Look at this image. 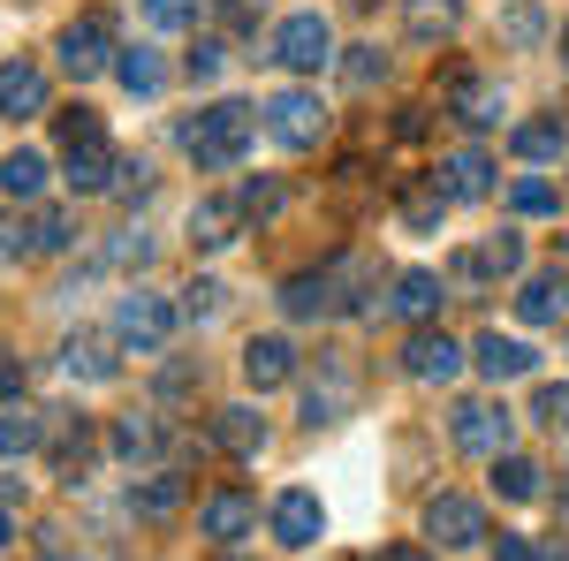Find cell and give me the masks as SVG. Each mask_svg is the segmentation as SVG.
Masks as SVG:
<instances>
[{"mask_svg":"<svg viewBox=\"0 0 569 561\" xmlns=\"http://www.w3.org/2000/svg\"><path fill=\"white\" fill-rule=\"evenodd\" d=\"M251 137H259V107L220 99V107L198 114V122H182V152L198 160V174H228L243 152H251Z\"/></svg>","mask_w":569,"mask_h":561,"instance_id":"obj_1","label":"cell"},{"mask_svg":"<svg viewBox=\"0 0 569 561\" xmlns=\"http://www.w3.org/2000/svg\"><path fill=\"white\" fill-rule=\"evenodd\" d=\"M176 327H182V303L152 297V289H122L114 297V319H107V334L122 349H137V357H160V349L176 342Z\"/></svg>","mask_w":569,"mask_h":561,"instance_id":"obj_2","label":"cell"},{"mask_svg":"<svg viewBox=\"0 0 569 561\" xmlns=\"http://www.w3.org/2000/svg\"><path fill=\"white\" fill-rule=\"evenodd\" d=\"M266 61H281L289 77H319V69H335L342 53H335V23L305 8V16H281L273 23V39H266Z\"/></svg>","mask_w":569,"mask_h":561,"instance_id":"obj_3","label":"cell"},{"mask_svg":"<svg viewBox=\"0 0 569 561\" xmlns=\"http://www.w3.org/2000/svg\"><path fill=\"white\" fill-rule=\"evenodd\" d=\"M53 53H61V69H69L77 84L107 77V69H114V53H122V39H114V16H107V8L77 16V23H69V31L53 39Z\"/></svg>","mask_w":569,"mask_h":561,"instance_id":"obj_4","label":"cell"},{"mask_svg":"<svg viewBox=\"0 0 569 561\" xmlns=\"http://www.w3.org/2000/svg\"><path fill=\"white\" fill-rule=\"evenodd\" d=\"M259 122H266V137H273L281 152H311V144L327 137V107H319V91L289 84V91H273V99L259 107Z\"/></svg>","mask_w":569,"mask_h":561,"instance_id":"obj_5","label":"cell"},{"mask_svg":"<svg viewBox=\"0 0 569 561\" xmlns=\"http://www.w3.org/2000/svg\"><path fill=\"white\" fill-rule=\"evenodd\" d=\"M426 539L440 554H471V547H486V509L471 493H433L426 501Z\"/></svg>","mask_w":569,"mask_h":561,"instance_id":"obj_6","label":"cell"},{"mask_svg":"<svg viewBox=\"0 0 569 561\" xmlns=\"http://www.w3.org/2000/svg\"><path fill=\"white\" fill-rule=\"evenodd\" d=\"M61 168H69V190L77 198H99V190H114V168H122V152L107 144V130H84L61 144Z\"/></svg>","mask_w":569,"mask_h":561,"instance_id":"obj_7","label":"cell"},{"mask_svg":"<svg viewBox=\"0 0 569 561\" xmlns=\"http://www.w3.org/2000/svg\"><path fill=\"white\" fill-rule=\"evenodd\" d=\"M509 440H517V418L501 402H463L456 410V448L463 455H486L493 463V455H509Z\"/></svg>","mask_w":569,"mask_h":561,"instance_id":"obj_8","label":"cell"},{"mask_svg":"<svg viewBox=\"0 0 569 561\" xmlns=\"http://www.w3.org/2000/svg\"><path fill=\"white\" fill-rule=\"evenodd\" d=\"M402 372H410L418 388H448V380L463 372V342H448L440 327H418V334L402 342Z\"/></svg>","mask_w":569,"mask_h":561,"instance_id":"obj_9","label":"cell"},{"mask_svg":"<svg viewBox=\"0 0 569 561\" xmlns=\"http://www.w3.org/2000/svg\"><path fill=\"white\" fill-rule=\"evenodd\" d=\"M448 114H456L463 130H493V122L509 114V99H501V84H493V77L456 69V77H448Z\"/></svg>","mask_w":569,"mask_h":561,"instance_id":"obj_10","label":"cell"},{"mask_svg":"<svg viewBox=\"0 0 569 561\" xmlns=\"http://www.w3.org/2000/svg\"><path fill=\"white\" fill-rule=\"evenodd\" d=\"M198 531H206L213 547H236V539H251V531H259V501H251V493H236V485H220V493L198 501Z\"/></svg>","mask_w":569,"mask_h":561,"instance_id":"obj_11","label":"cell"},{"mask_svg":"<svg viewBox=\"0 0 569 561\" xmlns=\"http://www.w3.org/2000/svg\"><path fill=\"white\" fill-rule=\"evenodd\" d=\"M517 273H525V236H517V228L486 236L479 251L456 259V281H471V289H479V281H517Z\"/></svg>","mask_w":569,"mask_h":561,"instance_id":"obj_12","label":"cell"},{"mask_svg":"<svg viewBox=\"0 0 569 561\" xmlns=\"http://www.w3.org/2000/svg\"><path fill=\"white\" fill-rule=\"evenodd\" d=\"M440 190H448L456 206L493 198V152H486V144H456V152L440 160Z\"/></svg>","mask_w":569,"mask_h":561,"instance_id":"obj_13","label":"cell"},{"mask_svg":"<svg viewBox=\"0 0 569 561\" xmlns=\"http://www.w3.org/2000/svg\"><path fill=\"white\" fill-rule=\"evenodd\" d=\"M281 311H289V319H335V311H342V273H335V266L289 273V281H281Z\"/></svg>","mask_w":569,"mask_h":561,"instance_id":"obj_14","label":"cell"},{"mask_svg":"<svg viewBox=\"0 0 569 561\" xmlns=\"http://www.w3.org/2000/svg\"><path fill=\"white\" fill-rule=\"evenodd\" d=\"M114 334H84V327H77V334H69V342H61V372H69V380H84V388H107V380H114V372H122V357H114Z\"/></svg>","mask_w":569,"mask_h":561,"instance_id":"obj_15","label":"cell"},{"mask_svg":"<svg viewBox=\"0 0 569 561\" xmlns=\"http://www.w3.org/2000/svg\"><path fill=\"white\" fill-rule=\"evenodd\" d=\"M243 380H251V388H289V380H297V342H289V334H251V342H243Z\"/></svg>","mask_w":569,"mask_h":561,"instance_id":"obj_16","label":"cell"},{"mask_svg":"<svg viewBox=\"0 0 569 561\" xmlns=\"http://www.w3.org/2000/svg\"><path fill=\"white\" fill-rule=\"evenodd\" d=\"M471 364H479L486 380L501 388V380H531V364H539V349H531V342H509L501 327H486L479 342H471Z\"/></svg>","mask_w":569,"mask_h":561,"instance_id":"obj_17","label":"cell"},{"mask_svg":"<svg viewBox=\"0 0 569 561\" xmlns=\"http://www.w3.org/2000/svg\"><path fill=\"white\" fill-rule=\"evenodd\" d=\"M182 501H190V478H182V471H144V478H130V517H144V523L182 517Z\"/></svg>","mask_w":569,"mask_h":561,"instance_id":"obj_18","label":"cell"},{"mask_svg":"<svg viewBox=\"0 0 569 561\" xmlns=\"http://www.w3.org/2000/svg\"><path fill=\"white\" fill-rule=\"evenodd\" d=\"M46 107V69H31V61H0V114L8 122H39Z\"/></svg>","mask_w":569,"mask_h":561,"instance_id":"obj_19","label":"cell"},{"mask_svg":"<svg viewBox=\"0 0 569 561\" xmlns=\"http://www.w3.org/2000/svg\"><path fill=\"white\" fill-rule=\"evenodd\" d=\"M319 531H327V509H319V493L289 485V493L273 501V539H281V547H319Z\"/></svg>","mask_w":569,"mask_h":561,"instance_id":"obj_20","label":"cell"},{"mask_svg":"<svg viewBox=\"0 0 569 561\" xmlns=\"http://www.w3.org/2000/svg\"><path fill=\"white\" fill-rule=\"evenodd\" d=\"M243 198H198V206H190V243H198V251H228V243H236V236H243Z\"/></svg>","mask_w":569,"mask_h":561,"instance_id":"obj_21","label":"cell"},{"mask_svg":"<svg viewBox=\"0 0 569 561\" xmlns=\"http://www.w3.org/2000/svg\"><path fill=\"white\" fill-rule=\"evenodd\" d=\"M213 448H228V455H259L266 448V418L251 410V402H228V410H213Z\"/></svg>","mask_w":569,"mask_h":561,"instance_id":"obj_22","label":"cell"},{"mask_svg":"<svg viewBox=\"0 0 569 561\" xmlns=\"http://www.w3.org/2000/svg\"><path fill=\"white\" fill-rule=\"evenodd\" d=\"M46 448V410H23V402H0V463H23Z\"/></svg>","mask_w":569,"mask_h":561,"instance_id":"obj_23","label":"cell"},{"mask_svg":"<svg viewBox=\"0 0 569 561\" xmlns=\"http://www.w3.org/2000/svg\"><path fill=\"white\" fill-rule=\"evenodd\" d=\"M114 84L130 91V99H160V91H168V69H160L152 46H122V53H114Z\"/></svg>","mask_w":569,"mask_h":561,"instance_id":"obj_24","label":"cell"},{"mask_svg":"<svg viewBox=\"0 0 569 561\" xmlns=\"http://www.w3.org/2000/svg\"><path fill=\"white\" fill-rule=\"evenodd\" d=\"M388 311H402V319H440V273H426V266H410V273H395V297Z\"/></svg>","mask_w":569,"mask_h":561,"instance_id":"obj_25","label":"cell"},{"mask_svg":"<svg viewBox=\"0 0 569 561\" xmlns=\"http://www.w3.org/2000/svg\"><path fill=\"white\" fill-rule=\"evenodd\" d=\"M107 448H114V463H130V471H144V463L160 455V418H114V432H107Z\"/></svg>","mask_w":569,"mask_h":561,"instance_id":"obj_26","label":"cell"},{"mask_svg":"<svg viewBox=\"0 0 569 561\" xmlns=\"http://www.w3.org/2000/svg\"><path fill=\"white\" fill-rule=\"evenodd\" d=\"M463 23V0H402V31L418 46H433V39H448Z\"/></svg>","mask_w":569,"mask_h":561,"instance_id":"obj_27","label":"cell"},{"mask_svg":"<svg viewBox=\"0 0 569 561\" xmlns=\"http://www.w3.org/2000/svg\"><path fill=\"white\" fill-rule=\"evenodd\" d=\"M562 303H569L562 273H531L525 289H517V319H525V327H547V319H562Z\"/></svg>","mask_w":569,"mask_h":561,"instance_id":"obj_28","label":"cell"},{"mask_svg":"<svg viewBox=\"0 0 569 561\" xmlns=\"http://www.w3.org/2000/svg\"><path fill=\"white\" fill-rule=\"evenodd\" d=\"M39 190H46V152H23V144H16V152L0 160V198H16V206H31Z\"/></svg>","mask_w":569,"mask_h":561,"instance_id":"obj_29","label":"cell"},{"mask_svg":"<svg viewBox=\"0 0 569 561\" xmlns=\"http://www.w3.org/2000/svg\"><path fill=\"white\" fill-rule=\"evenodd\" d=\"M562 144H569L562 122H517V130H509V152H517V160H531V168L562 160Z\"/></svg>","mask_w":569,"mask_h":561,"instance_id":"obj_30","label":"cell"},{"mask_svg":"<svg viewBox=\"0 0 569 561\" xmlns=\"http://www.w3.org/2000/svg\"><path fill=\"white\" fill-rule=\"evenodd\" d=\"M509 213H517V220H547V213H562V190H555L547 174H517V182H509Z\"/></svg>","mask_w":569,"mask_h":561,"instance_id":"obj_31","label":"cell"},{"mask_svg":"<svg viewBox=\"0 0 569 561\" xmlns=\"http://www.w3.org/2000/svg\"><path fill=\"white\" fill-rule=\"evenodd\" d=\"M448 206H456V198L440 190V174H433V190H410V198H402V228H410V236H433Z\"/></svg>","mask_w":569,"mask_h":561,"instance_id":"obj_32","label":"cell"},{"mask_svg":"<svg viewBox=\"0 0 569 561\" xmlns=\"http://www.w3.org/2000/svg\"><path fill=\"white\" fill-rule=\"evenodd\" d=\"M99 266H114V273H144V266H152V236H144V228H114V243L99 251Z\"/></svg>","mask_w":569,"mask_h":561,"instance_id":"obj_33","label":"cell"},{"mask_svg":"<svg viewBox=\"0 0 569 561\" xmlns=\"http://www.w3.org/2000/svg\"><path fill=\"white\" fill-rule=\"evenodd\" d=\"M335 69H342V84H350V91L388 84V53H380V46H350V53H342Z\"/></svg>","mask_w":569,"mask_h":561,"instance_id":"obj_34","label":"cell"},{"mask_svg":"<svg viewBox=\"0 0 569 561\" xmlns=\"http://www.w3.org/2000/svg\"><path fill=\"white\" fill-rule=\"evenodd\" d=\"M69 243H77V213L39 206V213H31V251H69Z\"/></svg>","mask_w":569,"mask_h":561,"instance_id":"obj_35","label":"cell"},{"mask_svg":"<svg viewBox=\"0 0 569 561\" xmlns=\"http://www.w3.org/2000/svg\"><path fill=\"white\" fill-rule=\"evenodd\" d=\"M493 485L509 501H539V463L531 455H493Z\"/></svg>","mask_w":569,"mask_h":561,"instance_id":"obj_36","label":"cell"},{"mask_svg":"<svg viewBox=\"0 0 569 561\" xmlns=\"http://www.w3.org/2000/svg\"><path fill=\"white\" fill-rule=\"evenodd\" d=\"M501 39L517 46V53H531V46L547 39V16H539V0H517V8L501 16Z\"/></svg>","mask_w":569,"mask_h":561,"instance_id":"obj_37","label":"cell"},{"mask_svg":"<svg viewBox=\"0 0 569 561\" xmlns=\"http://www.w3.org/2000/svg\"><path fill=\"white\" fill-rule=\"evenodd\" d=\"M259 23H266V0H220V39L251 46V39H259Z\"/></svg>","mask_w":569,"mask_h":561,"instance_id":"obj_38","label":"cell"},{"mask_svg":"<svg viewBox=\"0 0 569 561\" xmlns=\"http://www.w3.org/2000/svg\"><path fill=\"white\" fill-rule=\"evenodd\" d=\"M228 46H236V39H198V46H190V61H182V77H190V84H220Z\"/></svg>","mask_w":569,"mask_h":561,"instance_id":"obj_39","label":"cell"},{"mask_svg":"<svg viewBox=\"0 0 569 561\" xmlns=\"http://www.w3.org/2000/svg\"><path fill=\"white\" fill-rule=\"evenodd\" d=\"M220 311H228V289H220V281H190V289H182V319H190V327H206Z\"/></svg>","mask_w":569,"mask_h":561,"instance_id":"obj_40","label":"cell"},{"mask_svg":"<svg viewBox=\"0 0 569 561\" xmlns=\"http://www.w3.org/2000/svg\"><path fill=\"white\" fill-rule=\"evenodd\" d=\"M198 8L206 0H144V23L152 31H198Z\"/></svg>","mask_w":569,"mask_h":561,"instance_id":"obj_41","label":"cell"},{"mask_svg":"<svg viewBox=\"0 0 569 561\" xmlns=\"http://www.w3.org/2000/svg\"><path fill=\"white\" fill-rule=\"evenodd\" d=\"M531 418L539 425H569V380H539L531 388Z\"/></svg>","mask_w":569,"mask_h":561,"instance_id":"obj_42","label":"cell"},{"mask_svg":"<svg viewBox=\"0 0 569 561\" xmlns=\"http://www.w3.org/2000/svg\"><path fill=\"white\" fill-rule=\"evenodd\" d=\"M350 410V388H305V425L319 432V425H335Z\"/></svg>","mask_w":569,"mask_h":561,"instance_id":"obj_43","label":"cell"},{"mask_svg":"<svg viewBox=\"0 0 569 561\" xmlns=\"http://www.w3.org/2000/svg\"><path fill=\"white\" fill-rule=\"evenodd\" d=\"M236 198H243V213H251V220L281 213V182H273V174H251V182H243V190H236Z\"/></svg>","mask_w":569,"mask_h":561,"instance_id":"obj_44","label":"cell"},{"mask_svg":"<svg viewBox=\"0 0 569 561\" xmlns=\"http://www.w3.org/2000/svg\"><path fill=\"white\" fill-rule=\"evenodd\" d=\"M114 198H122V206H144V198H152V168H144V160H122V168H114Z\"/></svg>","mask_w":569,"mask_h":561,"instance_id":"obj_45","label":"cell"},{"mask_svg":"<svg viewBox=\"0 0 569 561\" xmlns=\"http://www.w3.org/2000/svg\"><path fill=\"white\" fill-rule=\"evenodd\" d=\"M493 561H539V547H531L525 531H501V539H493Z\"/></svg>","mask_w":569,"mask_h":561,"instance_id":"obj_46","label":"cell"},{"mask_svg":"<svg viewBox=\"0 0 569 561\" xmlns=\"http://www.w3.org/2000/svg\"><path fill=\"white\" fill-rule=\"evenodd\" d=\"M23 251H31V228H0V273L23 266Z\"/></svg>","mask_w":569,"mask_h":561,"instance_id":"obj_47","label":"cell"},{"mask_svg":"<svg viewBox=\"0 0 569 561\" xmlns=\"http://www.w3.org/2000/svg\"><path fill=\"white\" fill-rule=\"evenodd\" d=\"M84 130H99V114L91 107H77V114H53V137L69 144V137H84Z\"/></svg>","mask_w":569,"mask_h":561,"instance_id":"obj_48","label":"cell"},{"mask_svg":"<svg viewBox=\"0 0 569 561\" xmlns=\"http://www.w3.org/2000/svg\"><path fill=\"white\" fill-rule=\"evenodd\" d=\"M198 380H206L198 364H168V372H160V394H190V388H198Z\"/></svg>","mask_w":569,"mask_h":561,"instance_id":"obj_49","label":"cell"},{"mask_svg":"<svg viewBox=\"0 0 569 561\" xmlns=\"http://www.w3.org/2000/svg\"><path fill=\"white\" fill-rule=\"evenodd\" d=\"M16 394H23V364L0 349V402H16Z\"/></svg>","mask_w":569,"mask_h":561,"instance_id":"obj_50","label":"cell"},{"mask_svg":"<svg viewBox=\"0 0 569 561\" xmlns=\"http://www.w3.org/2000/svg\"><path fill=\"white\" fill-rule=\"evenodd\" d=\"M380 561H433V554H426V547H388Z\"/></svg>","mask_w":569,"mask_h":561,"instance_id":"obj_51","label":"cell"},{"mask_svg":"<svg viewBox=\"0 0 569 561\" xmlns=\"http://www.w3.org/2000/svg\"><path fill=\"white\" fill-rule=\"evenodd\" d=\"M539 561H569V547H539Z\"/></svg>","mask_w":569,"mask_h":561,"instance_id":"obj_52","label":"cell"},{"mask_svg":"<svg viewBox=\"0 0 569 561\" xmlns=\"http://www.w3.org/2000/svg\"><path fill=\"white\" fill-rule=\"evenodd\" d=\"M8 539H16V523H8V509H0V547H8Z\"/></svg>","mask_w":569,"mask_h":561,"instance_id":"obj_53","label":"cell"},{"mask_svg":"<svg viewBox=\"0 0 569 561\" xmlns=\"http://www.w3.org/2000/svg\"><path fill=\"white\" fill-rule=\"evenodd\" d=\"M562 69H569V23H562Z\"/></svg>","mask_w":569,"mask_h":561,"instance_id":"obj_54","label":"cell"},{"mask_svg":"<svg viewBox=\"0 0 569 561\" xmlns=\"http://www.w3.org/2000/svg\"><path fill=\"white\" fill-rule=\"evenodd\" d=\"M350 8H372V0H350Z\"/></svg>","mask_w":569,"mask_h":561,"instance_id":"obj_55","label":"cell"},{"mask_svg":"<svg viewBox=\"0 0 569 561\" xmlns=\"http://www.w3.org/2000/svg\"><path fill=\"white\" fill-rule=\"evenodd\" d=\"M220 561H236V554H220Z\"/></svg>","mask_w":569,"mask_h":561,"instance_id":"obj_56","label":"cell"},{"mask_svg":"<svg viewBox=\"0 0 569 561\" xmlns=\"http://www.w3.org/2000/svg\"><path fill=\"white\" fill-rule=\"evenodd\" d=\"M53 561H69V554H53Z\"/></svg>","mask_w":569,"mask_h":561,"instance_id":"obj_57","label":"cell"}]
</instances>
